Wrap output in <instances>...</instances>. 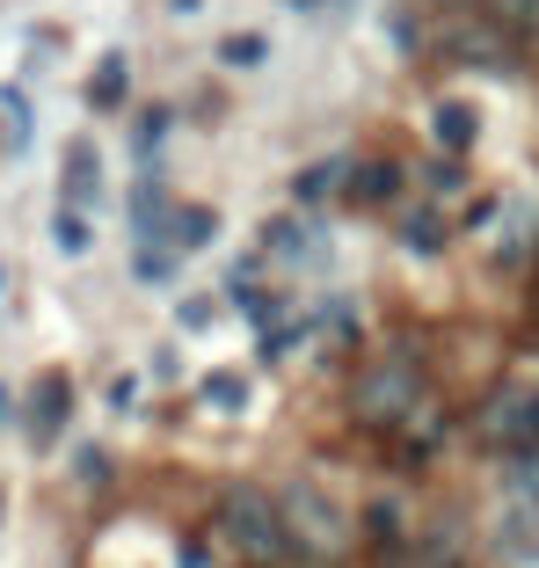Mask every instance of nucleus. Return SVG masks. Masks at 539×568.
<instances>
[{"mask_svg": "<svg viewBox=\"0 0 539 568\" xmlns=\"http://www.w3.org/2000/svg\"><path fill=\"white\" fill-rule=\"evenodd\" d=\"M0 510H8V503H0Z\"/></svg>", "mask_w": 539, "mask_h": 568, "instance_id": "31", "label": "nucleus"}, {"mask_svg": "<svg viewBox=\"0 0 539 568\" xmlns=\"http://www.w3.org/2000/svg\"><path fill=\"white\" fill-rule=\"evenodd\" d=\"M169 8H175V16H197V8H204V0H169Z\"/></svg>", "mask_w": 539, "mask_h": 568, "instance_id": "29", "label": "nucleus"}, {"mask_svg": "<svg viewBox=\"0 0 539 568\" xmlns=\"http://www.w3.org/2000/svg\"><path fill=\"white\" fill-rule=\"evenodd\" d=\"M277 518H285V539H299L314 554H343V539H350V510L321 481H292L285 503H277Z\"/></svg>", "mask_w": 539, "mask_h": 568, "instance_id": "1", "label": "nucleus"}, {"mask_svg": "<svg viewBox=\"0 0 539 568\" xmlns=\"http://www.w3.org/2000/svg\"><path fill=\"white\" fill-rule=\"evenodd\" d=\"M67 416H73V379H67V372H44L37 394H30V437L51 445V437L67 430Z\"/></svg>", "mask_w": 539, "mask_h": 568, "instance_id": "5", "label": "nucleus"}, {"mask_svg": "<svg viewBox=\"0 0 539 568\" xmlns=\"http://www.w3.org/2000/svg\"><path fill=\"white\" fill-rule=\"evenodd\" d=\"M132 226H139V234H161V183H139V197H132Z\"/></svg>", "mask_w": 539, "mask_h": 568, "instance_id": "19", "label": "nucleus"}, {"mask_svg": "<svg viewBox=\"0 0 539 568\" xmlns=\"http://www.w3.org/2000/svg\"><path fill=\"white\" fill-rule=\"evenodd\" d=\"M197 402L212 408V416H241V408L255 402V386H248V372L220 365V372H204V379H197Z\"/></svg>", "mask_w": 539, "mask_h": 568, "instance_id": "9", "label": "nucleus"}, {"mask_svg": "<svg viewBox=\"0 0 539 568\" xmlns=\"http://www.w3.org/2000/svg\"><path fill=\"white\" fill-rule=\"evenodd\" d=\"M73 467H81V481H102V474H110V459H102V452H81Z\"/></svg>", "mask_w": 539, "mask_h": 568, "instance_id": "25", "label": "nucleus"}, {"mask_svg": "<svg viewBox=\"0 0 539 568\" xmlns=\"http://www.w3.org/2000/svg\"><path fill=\"white\" fill-rule=\"evenodd\" d=\"M292 16H328V8H336V0H285Z\"/></svg>", "mask_w": 539, "mask_h": 568, "instance_id": "27", "label": "nucleus"}, {"mask_svg": "<svg viewBox=\"0 0 539 568\" xmlns=\"http://www.w3.org/2000/svg\"><path fill=\"white\" fill-rule=\"evenodd\" d=\"M8 423H16V394H8V386H0V430H8Z\"/></svg>", "mask_w": 539, "mask_h": 568, "instance_id": "28", "label": "nucleus"}, {"mask_svg": "<svg viewBox=\"0 0 539 568\" xmlns=\"http://www.w3.org/2000/svg\"><path fill=\"white\" fill-rule=\"evenodd\" d=\"M496 22L518 37H539V0H496Z\"/></svg>", "mask_w": 539, "mask_h": 568, "instance_id": "18", "label": "nucleus"}, {"mask_svg": "<svg viewBox=\"0 0 539 568\" xmlns=\"http://www.w3.org/2000/svg\"><path fill=\"white\" fill-rule=\"evenodd\" d=\"M496 547L518 568H539V503H510L504 525H496Z\"/></svg>", "mask_w": 539, "mask_h": 568, "instance_id": "7", "label": "nucleus"}, {"mask_svg": "<svg viewBox=\"0 0 539 568\" xmlns=\"http://www.w3.org/2000/svg\"><path fill=\"white\" fill-rule=\"evenodd\" d=\"M343 175H350L343 161H314V168H299V175H292V197H328Z\"/></svg>", "mask_w": 539, "mask_h": 568, "instance_id": "17", "label": "nucleus"}, {"mask_svg": "<svg viewBox=\"0 0 539 568\" xmlns=\"http://www.w3.org/2000/svg\"><path fill=\"white\" fill-rule=\"evenodd\" d=\"M423 175H430V190H459V183H467V175H459V161H430Z\"/></svg>", "mask_w": 539, "mask_h": 568, "instance_id": "22", "label": "nucleus"}, {"mask_svg": "<svg viewBox=\"0 0 539 568\" xmlns=\"http://www.w3.org/2000/svg\"><path fill=\"white\" fill-rule=\"evenodd\" d=\"M401 248H408V255H438V248H445L438 212H408V219H401Z\"/></svg>", "mask_w": 539, "mask_h": 568, "instance_id": "16", "label": "nucleus"}, {"mask_svg": "<svg viewBox=\"0 0 539 568\" xmlns=\"http://www.w3.org/2000/svg\"><path fill=\"white\" fill-rule=\"evenodd\" d=\"M212 234H220V212H212V204H175V212H169V248L175 255L212 248Z\"/></svg>", "mask_w": 539, "mask_h": 568, "instance_id": "10", "label": "nucleus"}, {"mask_svg": "<svg viewBox=\"0 0 539 568\" xmlns=\"http://www.w3.org/2000/svg\"><path fill=\"white\" fill-rule=\"evenodd\" d=\"M270 255H285V263L321 270V263H328V241H321L314 219H277V226H270Z\"/></svg>", "mask_w": 539, "mask_h": 568, "instance_id": "6", "label": "nucleus"}, {"mask_svg": "<svg viewBox=\"0 0 539 568\" xmlns=\"http://www.w3.org/2000/svg\"><path fill=\"white\" fill-rule=\"evenodd\" d=\"M220 525H226V539H234L248 561H277V554L292 547V539H285V518H277V503H270L263 488H226Z\"/></svg>", "mask_w": 539, "mask_h": 568, "instance_id": "2", "label": "nucleus"}, {"mask_svg": "<svg viewBox=\"0 0 539 568\" xmlns=\"http://www.w3.org/2000/svg\"><path fill=\"white\" fill-rule=\"evenodd\" d=\"M263 59H270V37H255V30H234L220 44V67H234V73H255Z\"/></svg>", "mask_w": 539, "mask_h": 568, "instance_id": "15", "label": "nucleus"}, {"mask_svg": "<svg viewBox=\"0 0 539 568\" xmlns=\"http://www.w3.org/2000/svg\"><path fill=\"white\" fill-rule=\"evenodd\" d=\"M234 300H241V314H248V321H263V328L277 321V300H270V292H255V284H234Z\"/></svg>", "mask_w": 539, "mask_h": 568, "instance_id": "20", "label": "nucleus"}, {"mask_svg": "<svg viewBox=\"0 0 539 568\" xmlns=\"http://www.w3.org/2000/svg\"><path fill=\"white\" fill-rule=\"evenodd\" d=\"M0 292H8V277H0Z\"/></svg>", "mask_w": 539, "mask_h": 568, "instance_id": "30", "label": "nucleus"}, {"mask_svg": "<svg viewBox=\"0 0 539 568\" xmlns=\"http://www.w3.org/2000/svg\"><path fill=\"white\" fill-rule=\"evenodd\" d=\"M139 402V379H132V372H118V379H110V408H118V416H124V408H132Z\"/></svg>", "mask_w": 539, "mask_h": 568, "instance_id": "23", "label": "nucleus"}, {"mask_svg": "<svg viewBox=\"0 0 539 568\" xmlns=\"http://www.w3.org/2000/svg\"><path fill=\"white\" fill-rule=\"evenodd\" d=\"M139 277H146V284H169V277H175V263H169L161 248H146V255H139Z\"/></svg>", "mask_w": 539, "mask_h": 568, "instance_id": "21", "label": "nucleus"}, {"mask_svg": "<svg viewBox=\"0 0 539 568\" xmlns=\"http://www.w3.org/2000/svg\"><path fill=\"white\" fill-rule=\"evenodd\" d=\"M51 248H59V255H88V248H95L88 212H67V204H59V212H51Z\"/></svg>", "mask_w": 539, "mask_h": 568, "instance_id": "13", "label": "nucleus"}, {"mask_svg": "<svg viewBox=\"0 0 539 568\" xmlns=\"http://www.w3.org/2000/svg\"><path fill=\"white\" fill-rule=\"evenodd\" d=\"M350 190H357L365 204H387L394 190H401V168H394V161H365V168L350 175Z\"/></svg>", "mask_w": 539, "mask_h": 568, "instance_id": "14", "label": "nucleus"}, {"mask_svg": "<svg viewBox=\"0 0 539 568\" xmlns=\"http://www.w3.org/2000/svg\"><path fill=\"white\" fill-rule=\"evenodd\" d=\"M175 321H183V328H212V300H183Z\"/></svg>", "mask_w": 539, "mask_h": 568, "instance_id": "24", "label": "nucleus"}, {"mask_svg": "<svg viewBox=\"0 0 539 568\" xmlns=\"http://www.w3.org/2000/svg\"><path fill=\"white\" fill-rule=\"evenodd\" d=\"M95 197H102V146L81 132V139H67V161H59V204L88 212Z\"/></svg>", "mask_w": 539, "mask_h": 568, "instance_id": "4", "label": "nucleus"}, {"mask_svg": "<svg viewBox=\"0 0 539 568\" xmlns=\"http://www.w3.org/2000/svg\"><path fill=\"white\" fill-rule=\"evenodd\" d=\"M430 139L445 146V161H459V153L481 139V110H474V102H438V110H430Z\"/></svg>", "mask_w": 539, "mask_h": 568, "instance_id": "8", "label": "nucleus"}, {"mask_svg": "<svg viewBox=\"0 0 539 568\" xmlns=\"http://www.w3.org/2000/svg\"><path fill=\"white\" fill-rule=\"evenodd\" d=\"M175 568H204V547H197V539H183V547H175Z\"/></svg>", "mask_w": 539, "mask_h": 568, "instance_id": "26", "label": "nucleus"}, {"mask_svg": "<svg viewBox=\"0 0 539 568\" xmlns=\"http://www.w3.org/2000/svg\"><path fill=\"white\" fill-rule=\"evenodd\" d=\"M124 95H132V67H124V51H102L95 73H88V102L95 110H118Z\"/></svg>", "mask_w": 539, "mask_h": 568, "instance_id": "11", "label": "nucleus"}, {"mask_svg": "<svg viewBox=\"0 0 539 568\" xmlns=\"http://www.w3.org/2000/svg\"><path fill=\"white\" fill-rule=\"evenodd\" d=\"M30 139H37L30 95H22V88H0V146H8V153H30Z\"/></svg>", "mask_w": 539, "mask_h": 568, "instance_id": "12", "label": "nucleus"}, {"mask_svg": "<svg viewBox=\"0 0 539 568\" xmlns=\"http://www.w3.org/2000/svg\"><path fill=\"white\" fill-rule=\"evenodd\" d=\"M416 394H423V365L408 351H394V357H379V365L357 379V416L365 423H394V416L416 408Z\"/></svg>", "mask_w": 539, "mask_h": 568, "instance_id": "3", "label": "nucleus"}]
</instances>
